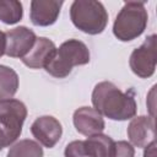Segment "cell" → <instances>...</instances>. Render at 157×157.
I'll return each instance as SVG.
<instances>
[{
	"instance_id": "1",
	"label": "cell",
	"mask_w": 157,
	"mask_h": 157,
	"mask_svg": "<svg viewBox=\"0 0 157 157\" xmlns=\"http://www.w3.org/2000/svg\"><path fill=\"white\" fill-rule=\"evenodd\" d=\"M93 108L112 120L132 119L136 114V101L132 91L123 92L113 82H98L92 91Z\"/></svg>"
},
{
	"instance_id": "2",
	"label": "cell",
	"mask_w": 157,
	"mask_h": 157,
	"mask_svg": "<svg viewBox=\"0 0 157 157\" xmlns=\"http://www.w3.org/2000/svg\"><path fill=\"white\" fill-rule=\"evenodd\" d=\"M90 63V50L78 39H69L56 48L53 58L44 67L45 71L58 78H64L72 71L74 66Z\"/></svg>"
},
{
	"instance_id": "3",
	"label": "cell",
	"mask_w": 157,
	"mask_h": 157,
	"mask_svg": "<svg viewBox=\"0 0 157 157\" xmlns=\"http://www.w3.org/2000/svg\"><path fill=\"white\" fill-rule=\"evenodd\" d=\"M70 18L76 28L87 34L102 33L108 23L107 10L94 0H75L70 6Z\"/></svg>"
},
{
	"instance_id": "4",
	"label": "cell",
	"mask_w": 157,
	"mask_h": 157,
	"mask_svg": "<svg viewBox=\"0 0 157 157\" xmlns=\"http://www.w3.org/2000/svg\"><path fill=\"white\" fill-rule=\"evenodd\" d=\"M147 20L148 15L144 2L128 1L115 17L113 33L121 42L132 40L144 33Z\"/></svg>"
},
{
	"instance_id": "5",
	"label": "cell",
	"mask_w": 157,
	"mask_h": 157,
	"mask_svg": "<svg viewBox=\"0 0 157 157\" xmlns=\"http://www.w3.org/2000/svg\"><path fill=\"white\" fill-rule=\"evenodd\" d=\"M26 118L27 108L23 102L13 98L0 102V130L4 132L9 146L20 137Z\"/></svg>"
},
{
	"instance_id": "6",
	"label": "cell",
	"mask_w": 157,
	"mask_h": 157,
	"mask_svg": "<svg viewBox=\"0 0 157 157\" xmlns=\"http://www.w3.org/2000/svg\"><path fill=\"white\" fill-rule=\"evenodd\" d=\"M131 71L141 77L147 78L155 74L156 70V34L148 36L145 42L132 50L129 60Z\"/></svg>"
},
{
	"instance_id": "7",
	"label": "cell",
	"mask_w": 157,
	"mask_h": 157,
	"mask_svg": "<svg viewBox=\"0 0 157 157\" xmlns=\"http://www.w3.org/2000/svg\"><path fill=\"white\" fill-rule=\"evenodd\" d=\"M5 37H6L5 54L10 58H20V59L27 55V53L32 49L37 39L36 33L25 26L9 29L7 32H5Z\"/></svg>"
},
{
	"instance_id": "8",
	"label": "cell",
	"mask_w": 157,
	"mask_h": 157,
	"mask_svg": "<svg viewBox=\"0 0 157 157\" xmlns=\"http://www.w3.org/2000/svg\"><path fill=\"white\" fill-rule=\"evenodd\" d=\"M31 132L40 145L52 148L59 142L63 134V128L56 118L52 115H43L32 123Z\"/></svg>"
},
{
	"instance_id": "9",
	"label": "cell",
	"mask_w": 157,
	"mask_h": 157,
	"mask_svg": "<svg viewBox=\"0 0 157 157\" xmlns=\"http://www.w3.org/2000/svg\"><path fill=\"white\" fill-rule=\"evenodd\" d=\"M130 144L136 147H146L156 136V124L153 117L140 115L134 117L126 129Z\"/></svg>"
},
{
	"instance_id": "10",
	"label": "cell",
	"mask_w": 157,
	"mask_h": 157,
	"mask_svg": "<svg viewBox=\"0 0 157 157\" xmlns=\"http://www.w3.org/2000/svg\"><path fill=\"white\" fill-rule=\"evenodd\" d=\"M72 121L75 129L85 136H93L102 134L104 130V120L101 113L91 107H81L74 112Z\"/></svg>"
},
{
	"instance_id": "11",
	"label": "cell",
	"mask_w": 157,
	"mask_h": 157,
	"mask_svg": "<svg viewBox=\"0 0 157 157\" xmlns=\"http://www.w3.org/2000/svg\"><path fill=\"white\" fill-rule=\"evenodd\" d=\"M61 0H33L31 1L29 18L34 26L47 27L53 23L59 17L60 9L63 6Z\"/></svg>"
},
{
	"instance_id": "12",
	"label": "cell",
	"mask_w": 157,
	"mask_h": 157,
	"mask_svg": "<svg viewBox=\"0 0 157 157\" xmlns=\"http://www.w3.org/2000/svg\"><path fill=\"white\" fill-rule=\"evenodd\" d=\"M56 47L53 40L47 37H38L32 47V49L21 60L29 69H42L53 58Z\"/></svg>"
},
{
	"instance_id": "13",
	"label": "cell",
	"mask_w": 157,
	"mask_h": 157,
	"mask_svg": "<svg viewBox=\"0 0 157 157\" xmlns=\"http://www.w3.org/2000/svg\"><path fill=\"white\" fill-rule=\"evenodd\" d=\"M18 90V75L13 69L0 64V102L11 99Z\"/></svg>"
},
{
	"instance_id": "14",
	"label": "cell",
	"mask_w": 157,
	"mask_h": 157,
	"mask_svg": "<svg viewBox=\"0 0 157 157\" xmlns=\"http://www.w3.org/2000/svg\"><path fill=\"white\" fill-rule=\"evenodd\" d=\"M93 157H113L115 141L108 135L97 134L85 140Z\"/></svg>"
},
{
	"instance_id": "15",
	"label": "cell",
	"mask_w": 157,
	"mask_h": 157,
	"mask_svg": "<svg viewBox=\"0 0 157 157\" xmlns=\"http://www.w3.org/2000/svg\"><path fill=\"white\" fill-rule=\"evenodd\" d=\"M6 157H43V148L38 142L25 139L12 145Z\"/></svg>"
},
{
	"instance_id": "16",
	"label": "cell",
	"mask_w": 157,
	"mask_h": 157,
	"mask_svg": "<svg viewBox=\"0 0 157 157\" xmlns=\"http://www.w3.org/2000/svg\"><path fill=\"white\" fill-rule=\"evenodd\" d=\"M23 7L17 0H0V21L6 25H15L21 21Z\"/></svg>"
},
{
	"instance_id": "17",
	"label": "cell",
	"mask_w": 157,
	"mask_h": 157,
	"mask_svg": "<svg viewBox=\"0 0 157 157\" xmlns=\"http://www.w3.org/2000/svg\"><path fill=\"white\" fill-rule=\"evenodd\" d=\"M65 157H93L85 141L75 140L66 145L64 151Z\"/></svg>"
},
{
	"instance_id": "18",
	"label": "cell",
	"mask_w": 157,
	"mask_h": 157,
	"mask_svg": "<svg viewBox=\"0 0 157 157\" xmlns=\"http://www.w3.org/2000/svg\"><path fill=\"white\" fill-rule=\"evenodd\" d=\"M134 156H135V150L130 142L124 140L115 142L113 157H134Z\"/></svg>"
},
{
	"instance_id": "19",
	"label": "cell",
	"mask_w": 157,
	"mask_h": 157,
	"mask_svg": "<svg viewBox=\"0 0 157 157\" xmlns=\"http://www.w3.org/2000/svg\"><path fill=\"white\" fill-rule=\"evenodd\" d=\"M144 157H156V141H152L145 147Z\"/></svg>"
},
{
	"instance_id": "20",
	"label": "cell",
	"mask_w": 157,
	"mask_h": 157,
	"mask_svg": "<svg viewBox=\"0 0 157 157\" xmlns=\"http://www.w3.org/2000/svg\"><path fill=\"white\" fill-rule=\"evenodd\" d=\"M5 48H6V37L5 33L0 31V58L5 54Z\"/></svg>"
},
{
	"instance_id": "21",
	"label": "cell",
	"mask_w": 157,
	"mask_h": 157,
	"mask_svg": "<svg viewBox=\"0 0 157 157\" xmlns=\"http://www.w3.org/2000/svg\"><path fill=\"white\" fill-rule=\"evenodd\" d=\"M7 146H9V144H7V140H6L5 135H4V132L0 130V151H1L4 147H7Z\"/></svg>"
}]
</instances>
